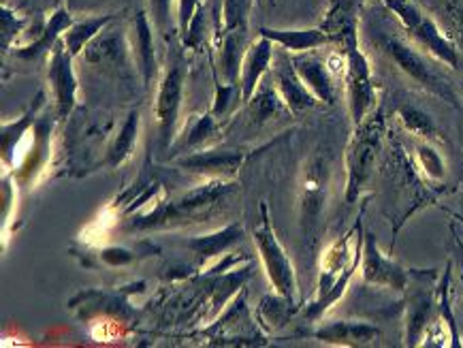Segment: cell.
I'll return each mask as SVG.
<instances>
[{"label":"cell","instance_id":"6da1fadb","mask_svg":"<svg viewBox=\"0 0 463 348\" xmlns=\"http://www.w3.org/2000/svg\"><path fill=\"white\" fill-rule=\"evenodd\" d=\"M340 43L344 47V80H346L350 118L354 127H359L376 103V86H373L370 61L359 47L357 31L348 33Z\"/></svg>","mask_w":463,"mask_h":348},{"label":"cell","instance_id":"7a4b0ae2","mask_svg":"<svg viewBox=\"0 0 463 348\" xmlns=\"http://www.w3.org/2000/svg\"><path fill=\"white\" fill-rule=\"evenodd\" d=\"M383 139V118L367 116L359 127L346 150V203H354L364 191L373 171Z\"/></svg>","mask_w":463,"mask_h":348},{"label":"cell","instance_id":"3957f363","mask_svg":"<svg viewBox=\"0 0 463 348\" xmlns=\"http://www.w3.org/2000/svg\"><path fill=\"white\" fill-rule=\"evenodd\" d=\"M387 7L397 15V20L403 24L408 34L430 52L431 56H436L438 61L449 64V67L457 69L459 67V54H457V47L450 39L442 34L438 24L425 14L419 5H414L412 0H383Z\"/></svg>","mask_w":463,"mask_h":348},{"label":"cell","instance_id":"277c9868","mask_svg":"<svg viewBox=\"0 0 463 348\" xmlns=\"http://www.w3.org/2000/svg\"><path fill=\"white\" fill-rule=\"evenodd\" d=\"M254 244L259 248L260 261L265 265L267 276H269L271 287H274L276 295H282L284 299H288L290 304H295V293H297V278H295V268L290 263V259L284 250L278 235L274 231V225L269 221V212L267 205H260V222L254 229Z\"/></svg>","mask_w":463,"mask_h":348},{"label":"cell","instance_id":"5b68a950","mask_svg":"<svg viewBox=\"0 0 463 348\" xmlns=\"http://www.w3.org/2000/svg\"><path fill=\"white\" fill-rule=\"evenodd\" d=\"M384 50H387V54L391 56V61H393L400 71L411 78L414 84H419L420 88H425L427 92L436 94V97L444 99V101L455 105V92L450 90L447 81H444L440 75L433 71L430 64L425 62V58L419 54L417 50H414L412 45L403 43V41L395 39V37H389L384 41Z\"/></svg>","mask_w":463,"mask_h":348},{"label":"cell","instance_id":"8992f818","mask_svg":"<svg viewBox=\"0 0 463 348\" xmlns=\"http://www.w3.org/2000/svg\"><path fill=\"white\" fill-rule=\"evenodd\" d=\"M361 276L365 285L384 287L391 291H406L408 271L395 263L393 259L383 255L378 248L376 235L364 231V250H361Z\"/></svg>","mask_w":463,"mask_h":348},{"label":"cell","instance_id":"52a82bcc","mask_svg":"<svg viewBox=\"0 0 463 348\" xmlns=\"http://www.w3.org/2000/svg\"><path fill=\"white\" fill-rule=\"evenodd\" d=\"M184 97V71L180 64H171L165 78L160 80L158 99H156V118L160 147L167 150L175 137L177 122H180V108Z\"/></svg>","mask_w":463,"mask_h":348},{"label":"cell","instance_id":"ba28073f","mask_svg":"<svg viewBox=\"0 0 463 348\" xmlns=\"http://www.w3.org/2000/svg\"><path fill=\"white\" fill-rule=\"evenodd\" d=\"M50 78L53 97H56V109L58 118H69L71 111L75 108L77 101V78L73 73V56L69 54V50L64 47L62 39L58 41L56 47L52 52L50 61Z\"/></svg>","mask_w":463,"mask_h":348},{"label":"cell","instance_id":"9c48e42d","mask_svg":"<svg viewBox=\"0 0 463 348\" xmlns=\"http://www.w3.org/2000/svg\"><path fill=\"white\" fill-rule=\"evenodd\" d=\"M314 338L329 346L361 348L376 344V342L383 338V332H380V327L370 325V323L334 321L318 327L317 332H314Z\"/></svg>","mask_w":463,"mask_h":348},{"label":"cell","instance_id":"30bf717a","mask_svg":"<svg viewBox=\"0 0 463 348\" xmlns=\"http://www.w3.org/2000/svg\"><path fill=\"white\" fill-rule=\"evenodd\" d=\"M290 61H293L297 75H299L301 81L310 88V92L318 99L320 105L335 103L334 73L326 67L323 58L314 56L312 52H304V54H295Z\"/></svg>","mask_w":463,"mask_h":348},{"label":"cell","instance_id":"8fae6325","mask_svg":"<svg viewBox=\"0 0 463 348\" xmlns=\"http://www.w3.org/2000/svg\"><path fill=\"white\" fill-rule=\"evenodd\" d=\"M274 86L278 94H280L282 103L293 111V114H301V111L318 108L320 101L310 92L304 81H301L299 75L293 67V61L290 58H282L280 64H278L274 71Z\"/></svg>","mask_w":463,"mask_h":348},{"label":"cell","instance_id":"7c38bea8","mask_svg":"<svg viewBox=\"0 0 463 348\" xmlns=\"http://www.w3.org/2000/svg\"><path fill=\"white\" fill-rule=\"evenodd\" d=\"M274 41L260 37L248 45L246 56L241 62V75H240V99L241 101H250L257 92L259 81L271 67V58H274Z\"/></svg>","mask_w":463,"mask_h":348},{"label":"cell","instance_id":"4fadbf2b","mask_svg":"<svg viewBox=\"0 0 463 348\" xmlns=\"http://www.w3.org/2000/svg\"><path fill=\"white\" fill-rule=\"evenodd\" d=\"M241 152H199V155H190L186 158H180V167L193 174L207 175L213 180H231L235 178L237 171L243 165Z\"/></svg>","mask_w":463,"mask_h":348},{"label":"cell","instance_id":"5bb4252c","mask_svg":"<svg viewBox=\"0 0 463 348\" xmlns=\"http://www.w3.org/2000/svg\"><path fill=\"white\" fill-rule=\"evenodd\" d=\"M260 37L274 41L276 45H282L284 50L293 52V54H304L312 52L317 47H323L334 41L323 28H307V31H278V28H260Z\"/></svg>","mask_w":463,"mask_h":348},{"label":"cell","instance_id":"9a60e30c","mask_svg":"<svg viewBox=\"0 0 463 348\" xmlns=\"http://www.w3.org/2000/svg\"><path fill=\"white\" fill-rule=\"evenodd\" d=\"M433 293L431 288L419 287L417 291L411 295V302H408L406 312V344L417 346L419 340H423V334L427 325H430V318L433 312Z\"/></svg>","mask_w":463,"mask_h":348},{"label":"cell","instance_id":"2e32d148","mask_svg":"<svg viewBox=\"0 0 463 348\" xmlns=\"http://www.w3.org/2000/svg\"><path fill=\"white\" fill-rule=\"evenodd\" d=\"M73 26V17L64 7L56 9L50 17V22H47V26L41 31V34L37 37V41H33L31 45L22 47V50H17V56L20 58H37L43 54V52L52 50V47H56L58 41L62 39V34L69 31V28Z\"/></svg>","mask_w":463,"mask_h":348},{"label":"cell","instance_id":"e0dca14e","mask_svg":"<svg viewBox=\"0 0 463 348\" xmlns=\"http://www.w3.org/2000/svg\"><path fill=\"white\" fill-rule=\"evenodd\" d=\"M361 0H334L323 22V31L334 41H342L348 33L357 31Z\"/></svg>","mask_w":463,"mask_h":348},{"label":"cell","instance_id":"ac0fdd59","mask_svg":"<svg viewBox=\"0 0 463 348\" xmlns=\"http://www.w3.org/2000/svg\"><path fill=\"white\" fill-rule=\"evenodd\" d=\"M114 20V15H99V17H90V20H84L80 24H73L67 33L62 34V43L69 50L71 56L81 54L88 45L92 43L94 39L103 33V28Z\"/></svg>","mask_w":463,"mask_h":348},{"label":"cell","instance_id":"d6986e66","mask_svg":"<svg viewBox=\"0 0 463 348\" xmlns=\"http://www.w3.org/2000/svg\"><path fill=\"white\" fill-rule=\"evenodd\" d=\"M241 227L240 225H229L224 227L222 231L205 235V238H194L188 241L190 250H194L201 259V263L210 261V259L222 255L224 250H229L231 246L237 244L241 240Z\"/></svg>","mask_w":463,"mask_h":348},{"label":"cell","instance_id":"ffe728a7","mask_svg":"<svg viewBox=\"0 0 463 348\" xmlns=\"http://www.w3.org/2000/svg\"><path fill=\"white\" fill-rule=\"evenodd\" d=\"M135 31H137V47H139V69L144 75L146 86L152 84L156 75V54H154V24L144 11L135 17Z\"/></svg>","mask_w":463,"mask_h":348},{"label":"cell","instance_id":"44dd1931","mask_svg":"<svg viewBox=\"0 0 463 348\" xmlns=\"http://www.w3.org/2000/svg\"><path fill=\"white\" fill-rule=\"evenodd\" d=\"M137 133L139 114L133 111V114L127 118V122H124V127L120 128V135H118L114 144H111L109 152H107V165H109V167H118V165H122L130 155H133L135 144H137Z\"/></svg>","mask_w":463,"mask_h":348},{"label":"cell","instance_id":"7402d4cb","mask_svg":"<svg viewBox=\"0 0 463 348\" xmlns=\"http://www.w3.org/2000/svg\"><path fill=\"white\" fill-rule=\"evenodd\" d=\"M397 118H400L403 128H406L408 133L417 135V137H423V139H436L438 135V128L436 124L430 116L425 114L423 109L419 108H412V105H403V108L397 109Z\"/></svg>","mask_w":463,"mask_h":348},{"label":"cell","instance_id":"603a6c76","mask_svg":"<svg viewBox=\"0 0 463 348\" xmlns=\"http://www.w3.org/2000/svg\"><path fill=\"white\" fill-rule=\"evenodd\" d=\"M248 11H250V0H224L222 33L246 28Z\"/></svg>","mask_w":463,"mask_h":348},{"label":"cell","instance_id":"cb8c5ba5","mask_svg":"<svg viewBox=\"0 0 463 348\" xmlns=\"http://www.w3.org/2000/svg\"><path fill=\"white\" fill-rule=\"evenodd\" d=\"M201 11V0H180L177 3V24H180V34L184 43H188L193 34V24Z\"/></svg>","mask_w":463,"mask_h":348},{"label":"cell","instance_id":"d4e9b609","mask_svg":"<svg viewBox=\"0 0 463 348\" xmlns=\"http://www.w3.org/2000/svg\"><path fill=\"white\" fill-rule=\"evenodd\" d=\"M417 156L420 161V167L425 169V174L433 180H442L444 178V163L440 155L430 144H419L417 146Z\"/></svg>","mask_w":463,"mask_h":348},{"label":"cell","instance_id":"484cf974","mask_svg":"<svg viewBox=\"0 0 463 348\" xmlns=\"http://www.w3.org/2000/svg\"><path fill=\"white\" fill-rule=\"evenodd\" d=\"M218 135V124L213 120V116H201L199 122L194 124L193 131L188 133V146L190 147H197L205 141H210L212 137Z\"/></svg>","mask_w":463,"mask_h":348},{"label":"cell","instance_id":"4316f807","mask_svg":"<svg viewBox=\"0 0 463 348\" xmlns=\"http://www.w3.org/2000/svg\"><path fill=\"white\" fill-rule=\"evenodd\" d=\"M171 5H174V0H150V20L160 34L169 33Z\"/></svg>","mask_w":463,"mask_h":348},{"label":"cell","instance_id":"83f0119b","mask_svg":"<svg viewBox=\"0 0 463 348\" xmlns=\"http://www.w3.org/2000/svg\"><path fill=\"white\" fill-rule=\"evenodd\" d=\"M240 88V84H216V105H213V116H222L224 111L229 109L231 101H233L235 90Z\"/></svg>","mask_w":463,"mask_h":348},{"label":"cell","instance_id":"f1b7e54d","mask_svg":"<svg viewBox=\"0 0 463 348\" xmlns=\"http://www.w3.org/2000/svg\"><path fill=\"white\" fill-rule=\"evenodd\" d=\"M103 261L105 263H109V265H124V263H128L130 259V252L128 250H122V248H105L103 250Z\"/></svg>","mask_w":463,"mask_h":348},{"label":"cell","instance_id":"f546056e","mask_svg":"<svg viewBox=\"0 0 463 348\" xmlns=\"http://www.w3.org/2000/svg\"><path fill=\"white\" fill-rule=\"evenodd\" d=\"M269 3H271V5H276V0H269Z\"/></svg>","mask_w":463,"mask_h":348}]
</instances>
